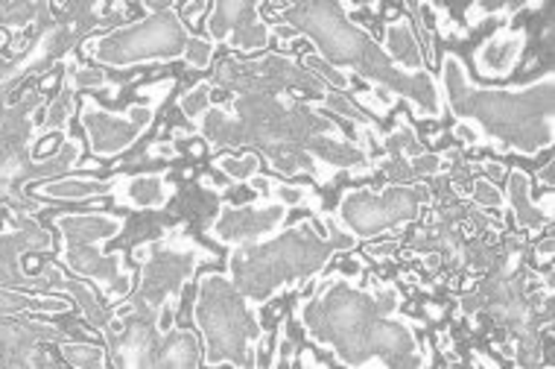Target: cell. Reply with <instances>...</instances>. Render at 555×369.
Wrapping results in <instances>:
<instances>
[{
	"label": "cell",
	"instance_id": "ffe728a7",
	"mask_svg": "<svg viewBox=\"0 0 555 369\" xmlns=\"http://www.w3.org/2000/svg\"><path fill=\"white\" fill-rule=\"evenodd\" d=\"M115 182H96V179H62V182H50L39 188L44 196L53 200H88V196H106L115 194Z\"/></svg>",
	"mask_w": 555,
	"mask_h": 369
},
{
	"label": "cell",
	"instance_id": "6da1fadb",
	"mask_svg": "<svg viewBox=\"0 0 555 369\" xmlns=\"http://www.w3.org/2000/svg\"><path fill=\"white\" fill-rule=\"evenodd\" d=\"M208 147H258L284 176L310 174L331 182L336 170L369 174V150L351 144L327 120L289 94H237L231 106H211L196 124Z\"/></svg>",
	"mask_w": 555,
	"mask_h": 369
},
{
	"label": "cell",
	"instance_id": "d6a6232c",
	"mask_svg": "<svg viewBox=\"0 0 555 369\" xmlns=\"http://www.w3.org/2000/svg\"><path fill=\"white\" fill-rule=\"evenodd\" d=\"M538 255H541V258H550V255H553V238H546L544 243H541V246H538Z\"/></svg>",
	"mask_w": 555,
	"mask_h": 369
},
{
	"label": "cell",
	"instance_id": "8fae6325",
	"mask_svg": "<svg viewBox=\"0 0 555 369\" xmlns=\"http://www.w3.org/2000/svg\"><path fill=\"white\" fill-rule=\"evenodd\" d=\"M427 203H430V188L424 184H389L386 191L357 188L343 196L334 220L354 241H360V238H374L386 229L410 224Z\"/></svg>",
	"mask_w": 555,
	"mask_h": 369
},
{
	"label": "cell",
	"instance_id": "ac0fdd59",
	"mask_svg": "<svg viewBox=\"0 0 555 369\" xmlns=\"http://www.w3.org/2000/svg\"><path fill=\"white\" fill-rule=\"evenodd\" d=\"M176 194L170 179L162 174H141L117 179L115 196L120 205H132V208H164Z\"/></svg>",
	"mask_w": 555,
	"mask_h": 369
},
{
	"label": "cell",
	"instance_id": "277c9868",
	"mask_svg": "<svg viewBox=\"0 0 555 369\" xmlns=\"http://www.w3.org/2000/svg\"><path fill=\"white\" fill-rule=\"evenodd\" d=\"M281 18H284L287 29H281L278 36H284V41L301 33L317 44V56L325 59L331 68H351L395 98L410 100V106L415 109L418 117L436 120V117L444 115L439 82L430 71L410 74V71L398 68L392 59L386 56L384 48L360 24L348 18L345 3H331V0L293 3V7L281 10Z\"/></svg>",
	"mask_w": 555,
	"mask_h": 369
},
{
	"label": "cell",
	"instance_id": "5b68a950",
	"mask_svg": "<svg viewBox=\"0 0 555 369\" xmlns=\"http://www.w3.org/2000/svg\"><path fill=\"white\" fill-rule=\"evenodd\" d=\"M319 217L327 226L325 232H319L313 220H301L287 232L231 253L229 279L255 308L284 288L317 279L336 253L354 250L357 241L336 224L334 214L319 212Z\"/></svg>",
	"mask_w": 555,
	"mask_h": 369
},
{
	"label": "cell",
	"instance_id": "83f0119b",
	"mask_svg": "<svg viewBox=\"0 0 555 369\" xmlns=\"http://www.w3.org/2000/svg\"><path fill=\"white\" fill-rule=\"evenodd\" d=\"M214 50H217V44H214L211 39H199V36H193L182 59L191 65L193 71H205V68H211Z\"/></svg>",
	"mask_w": 555,
	"mask_h": 369
},
{
	"label": "cell",
	"instance_id": "836d02e7",
	"mask_svg": "<svg viewBox=\"0 0 555 369\" xmlns=\"http://www.w3.org/2000/svg\"><path fill=\"white\" fill-rule=\"evenodd\" d=\"M482 167H486V170H489L491 176H503V174H506V170H503V165H491V162H482Z\"/></svg>",
	"mask_w": 555,
	"mask_h": 369
},
{
	"label": "cell",
	"instance_id": "e575fe53",
	"mask_svg": "<svg viewBox=\"0 0 555 369\" xmlns=\"http://www.w3.org/2000/svg\"><path fill=\"white\" fill-rule=\"evenodd\" d=\"M541 182L553 184V165H546L544 170H541Z\"/></svg>",
	"mask_w": 555,
	"mask_h": 369
},
{
	"label": "cell",
	"instance_id": "603a6c76",
	"mask_svg": "<svg viewBox=\"0 0 555 369\" xmlns=\"http://www.w3.org/2000/svg\"><path fill=\"white\" fill-rule=\"evenodd\" d=\"M214 167L229 176L231 182H255L260 174V156L258 153H243V156H217Z\"/></svg>",
	"mask_w": 555,
	"mask_h": 369
},
{
	"label": "cell",
	"instance_id": "4fadbf2b",
	"mask_svg": "<svg viewBox=\"0 0 555 369\" xmlns=\"http://www.w3.org/2000/svg\"><path fill=\"white\" fill-rule=\"evenodd\" d=\"M164 98H155L153 103H138L124 115H112V112H103L96 106L94 100H88L86 109H82V127L88 132V141H91V150L94 156H117L144 136L150 124L155 117V106L162 103Z\"/></svg>",
	"mask_w": 555,
	"mask_h": 369
},
{
	"label": "cell",
	"instance_id": "cb8c5ba5",
	"mask_svg": "<svg viewBox=\"0 0 555 369\" xmlns=\"http://www.w3.org/2000/svg\"><path fill=\"white\" fill-rule=\"evenodd\" d=\"M211 82H196V86L188 91V94H182V100H179V109H182L184 115H188V120H193V124H199L202 115L211 109Z\"/></svg>",
	"mask_w": 555,
	"mask_h": 369
},
{
	"label": "cell",
	"instance_id": "f1b7e54d",
	"mask_svg": "<svg viewBox=\"0 0 555 369\" xmlns=\"http://www.w3.org/2000/svg\"><path fill=\"white\" fill-rule=\"evenodd\" d=\"M305 68H307V71L319 68V74H322V79H325L327 86L339 88V91H345V88L351 86V79H348V74H345V71L331 68V65H327L325 59H319L317 53H313V56H305Z\"/></svg>",
	"mask_w": 555,
	"mask_h": 369
},
{
	"label": "cell",
	"instance_id": "1f68e13d",
	"mask_svg": "<svg viewBox=\"0 0 555 369\" xmlns=\"http://www.w3.org/2000/svg\"><path fill=\"white\" fill-rule=\"evenodd\" d=\"M395 246H398V243H384V246H372L369 253H372V258H386V255L392 253Z\"/></svg>",
	"mask_w": 555,
	"mask_h": 369
},
{
	"label": "cell",
	"instance_id": "f546056e",
	"mask_svg": "<svg viewBox=\"0 0 555 369\" xmlns=\"http://www.w3.org/2000/svg\"><path fill=\"white\" fill-rule=\"evenodd\" d=\"M70 106H74V98H70V88H65L56 98V103L50 106L48 112V129L50 127H65L67 117H70Z\"/></svg>",
	"mask_w": 555,
	"mask_h": 369
},
{
	"label": "cell",
	"instance_id": "8992f818",
	"mask_svg": "<svg viewBox=\"0 0 555 369\" xmlns=\"http://www.w3.org/2000/svg\"><path fill=\"white\" fill-rule=\"evenodd\" d=\"M193 320L205 338L208 367L231 364L234 369H260L258 349L263 343L258 308L234 288L229 276L205 272L196 291Z\"/></svg>",
	"mask_w": 555,
	"mask_h": 369
},
{
	"label": "cell",
	"instance_id": "7c38bea8",
	"mask_svg": "<svg viewBox=\"0 0 555 369\" xmlns=\"http://www.w3.org/2000/svg\"><path fill=\"white\" fill-rule=\"evenodd\" d=\"M211 86H222L234 94H287V88L298 91H313V94H327V82L296 59L269 53L255 62H240V59H225L217 71V79Z\"/></svg>",
	"mask_w": 555,
	"mask_h": 369
},
{
	"label": "cell",
	"instance_id": "3957f363",
	"mask_svg": "<svg viewBox=\"0 0 555 369\" xmlns=\"http://www.w3.org/2000/svg\"><path fill=\"white\" fill-rule=\"evenodd\" d=\"M441 103L460 127L468 129L470 144H491L500 153L538 156L553 147L555 74L520 88H479L456 53L441 56Z\"/></svg>",
	"mask_w": 555,
	"mask_h": 369
},
{
	"label": "cell",
	"instance_id": "ba28073f",
	"mask_svg": "<svg viewBox=\"0 0 555 369\" xmlns=\"http://www.w3.org/2000/svg\"><path fill=\"white\" fill-rule=\"evenodd\" d=\"M150 15L141 21H134L129 27H120L115 33H108L103 39H96L88 44V53L112 65V68H129L138 62H172L182 59L188 44H191L193 33L188 29L179 10L176 7H155L146 3Z\"/></svg>",
	"mask_w": 555,
	"mask_h": 369
},
{
	"label": "cell",
	"instance_id": "4316f807",
	"mask_svg": "<svg viewBox=\"0 0 555 369\" xmlns=\"http://www.w3.org/2000/svg\"><path fill=\"white\" fill-rule=\"evenodd\" d=\"M470 200L479 205V208H506V196L500 194V188L491 179H474L470 184Z\"/></svg>",
	"mask_w": 555,
	"mask_h": 369
},
{
	"label": "cell",
	"instance_id": "484cf974",
	"mask_svg": "<svg viewBox=\"0 0 555 369\" xmlns=\"http://www.w3.org/2000/svg\"><path fill=\"white\" fill-rule=\"evenodd\" d=\"M319 106L322 109H331V112H339L343 117H348L351 124H357V127H363V129H374V124L369 120V117L360 112V109L351 103V100L345 98V94H334V91H327L325 98L319 100Z\"/></svg>",
	"mask_w": 555,
	"mask_h": 369
},
{
	"label": "cell",
	"instance_id": "d6986e66",
	"mask_svg": "<svg viewBox=\"0 0 555 369\" xmlns=\"http://www.w3.org/2000/svg\"><path fill=\"white\" fill-rule=\"evenodd\" d=\"M380 48H384L386 56L392 59L398 68L410 71V74L427 71L422 56V44L415 39V33H412L410 21L406 18L389 21V24H386L384 44H380Z\"/></svg>",
	"mask_w": 555,
	"mask_h": 369
},
{
	"label": "cell",
	"instance_id": "44dd1931",
	"mask_svg": "<svg viewBox=\"0 0 555 369\" xmlns=\"http://www.w3.org/2000/svg\"><path fill=\"white\" fill-rule=\"evenodd\" d=\"M255 188H263L267 191V200H272V203H281L284 208H298V205H310V208H317V212H322L319 208V200L307 188H301V184H287V182H272V179H255Z\"/></svg>",
	"mask_w": 555,
	"mask_h": 369
},
{
	"label": "cell",
	"instance_id": "4dcf8cb0",
	"mask_svg": "<svg viewBox=\"0 0 555 369\" xmlns=\"http://www.w3.org/2000/svg\"><path fill=\"white\" fill-rule=\"evenodd\" d=\"M70 86H74V88H108L112 82H108L103 71L77 68V71H74V77H70Z\"/></svg>",
	"mask_w": 555,
	"mask_h": 369
},
{
	"label": "cell",
	"instance_id": "30bf717a",
	"mask_svg": "<svg viewBox=\"0 0 555 369\" xmlns=\"http://www.w3.org/2000/svg\"><path fill=\"white\" fill-rule=\"evenodd\" d=\"M56 226L65 234L62 258L82 276L96 279L112 300H124L132 284V272L126 270L120 255L100 253V243L120 234L124 220L115 214H70V217H59Z\"/></svg>",
	"mask_w": 555,
	"mask_h": 369
},
{
	"label": "cell",
	"instance_id": "52a82bcc",
	"mask_svg": "<svg viewBox=\"0 0 555 369\" xmlns=\"http://www.w3.org/2000/svg\"><path fill=\"white\" fill-rule=\"evenodd\" d=\"M162 317L132 305L126 317H115L120 334H108L120 369H199L202 349L191 329L162 331Z\"/></svg>",
	"mask_w": 555,
	"mask_h": 369
},
{
	"label": "cell",
	"instance_id": "e0dca14e",
	"mask_svg": "<svg viewBox=\"0 0 555 369\" xmlns=\"http://www.w3.org/2000/svg\"><path fill=\"white\" fill-rule=\"evenodd\" d=\"M508 205L515 212L517 229H541L553 224V194H546L541 203L532 200V179L524 170L508 174Z\"/></svg>",
	"mask_w": 555,
	"mask_h": 369
},
{
	"label": "cell",
	"instance_id": "d4e9b609",
	"mask_svg": "<svg viewBox=\"0 0 555 369\" xmlns=\"http://www.w3.org/2000/svg\"><path fill=\"white\" fill-rule=\"evenodd\" d=\"M27 308H41V311H62L65 302L59 300H29V296H18V293L0 291V311H27Z\"/></svg>",
	"mask_w": 555,
	"mask_h": 369
},
{
	"label": "cell",
	"instance_id": "7a4b0ae2",
	"mask_svg": "<svg viewBox=\"0 0 555 369\" xmlns=\"http://www.w3.org/2000/svg\"><path fill=\"white\" fill-rule=\"evenodd\" d=\"M296 317L307 338L348 369H427L430 352L418 341L415 322L401 317L395 284L360 288L334 272L317 296L298 302Z\"/></svg>",
	"mask_w": 555,
	"mask_h": 369
},
{
	"label": "cell",
	"instance_id": "7402d4cb",
	"mask_svg": "<svg viewBox=\"0 0 555 369\" xmlns=\"http://www.w3.org/2000/svg\"><path fill=\"white\" fill-rule=\"evenodd\" d=\"M380 144H384L386 156L389 158H415L424 153L422 141H418L415 129L410 127V120L403 115H398V127H395V132L380 138Z\"/></svg>",
	"mask_w": 555,
	"mask_h": 369
},
{
	"label": "cell",
	"instance_id": "9a60e30c",
	"mask_svg": "<svg viewBox=\"0 0 555 369\" xmlns=\"http://www.w3.org/2000/svg\"><path fill=\"white\" fill-rule=\"evenodd\" d=\"M205 33L211 41H225L231 48L251 53V50H263L272 39V27L260 18L258 3L251 0H222L211 3V12L205 18Z\"/></svg>",
	"mask_w": 555,
	"mask_h": 369
},
{
	"label": "cell",
	"instance_id": "9c48e42d",
	"mask_svg": "<svg viewBox=\"0 0 555 369\" xmlns=\"http://www.w3.org/2000/svg\"><path fill=\"white\" fill-rule=\"evenodd\" d=\"M134 255L141 264V284H138L134 305H141L155 317H162L164 311H167V317H172L184 284L191 282L193 270L202 262L217 258L211 250H202L199 243L179 232L164 234L162 241L138 246Z\"/></svg>",
	"mask_w": 555,
	"mask_h": 369
},
{
	"label": "cell",
	"instance_id": "2e32d148",
	"mask_svg": "<svg viewBox=\"0 0 555 369\" xmlns=\"http://www.w3.org/2000/svg\"><path fill=\"white\" fill-rule=\"evenodd\" d=\"M527 48L524 29L500 27L491 39H486L474 53V65L486 79H506L517 68V62Z\"/></svg>",
	"mask_w": 555,
	"mask_h": 369
},
{
	"label": "cell",
	"instance_id": "5bb4252c",
	"mask_svg": "<svg viewBox=\"0 0 555 369\" xmlns=\"http://www.w3.org/2000/svg\"><path fill=\"white\" fill-rule=\"evenodd\" d=\"M284 220H287V208L272 200H260L251 205L222 203L208 234L217 243L240 250V246H251L278 234Z\"/></svg>",
	"mask_w": 555,
	"mask_h": 369
}]
</instances>
